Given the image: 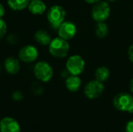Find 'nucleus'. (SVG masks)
Returning <instances> with one entry per match:
<instances>
[{"label": "nucleus", "instance_id": "obj_7", "mask_svg": "<svg viewBox=\"0 0 133 132\" xmlns=\"http://www.w3.org/2000/svg\"><path fill=\"white\" fill-rule=\"evenodd\" d=\"M104 90V86L103 82L95 79L89 82L85 86L84 94L88 99L94 100L101 96Z\"/></svg>", "mask_w": 133, "mask_h": 132}, {"label": "nucleus", "instance_id": "obj_5", "mask_svg": "<svg viewBox=\"0 0 133 132\" xmlns=\"http://www.w3.org/2000/svg\"><path fill=\"white\" fill-rule=\"evenodd\" d=\"M111 8L108 2L100 1L92 9V17L96 22H104L110 16Z\"/></svg>", "mask_w": 133, "mask_h": 132}, {"label": "nucleus", "instance_id": "obj_12", "mask_svg": "<svg viewBox=\"0 0 133 132\" xmlns=\"http://www.w3.org/2000/svg\"><path fill=\"white\" fill-rule=\"evenodd\" d=\"M46 5L41 0H36L30 2L27 8L33 15H41L46 11Z\"/></svg>", "mask_w": 133, "mask_h": 132}, {"label": "nucleus", "instance_id": "obj_19", "mask_svg": "<svg viewBox=\"0 0 133 132\" xmlns=\"http://www.w3.org/2000/svg\"><path fill=\"white\" fill-rule=\"evenodd\" d=\"M12 98L15 100L19 101V100H21L23 98V94H22V93L20 91H16L12 94Z\"/></svg>", "mask_w": 133, "mask_h": 132}, {"label": "nucleus", "instance_id": "obj_26", "mask_svg": "<svg viewBox=\"0 0 133 132\" xmlns=\"http://www.w3.org/2000/svg\"><path fill=\"white\" fill-rule=\"evenodd\" d=\"M30 1H36V0H30Z\"/></svg>", "mask_w": 133, "mask_h": 132}, {"label": "nucleus", "instance_id": "obj_16", "mask_svg": "<svg viewBox=\"0 0 133 132\" xmlns=\"http://www.w3.org/2000/svg\"><path fill=\"white\" fill-rule=\"evenodd\" d=\"M110 77V70L105 66H101L97 68L95 72V78L97 80L104 82Z\"/></svg>", "mask_w": 133, "mask_h": 132}, {"label": "nucleus", "instance_id": "obj_22", "mask_svg": "<svg viewBox=\"0 0 133 132\" xmlns=\"http://www.w3.org/2000/svg\"><path fill=\"white\" fill-rule=\"evenodd\" d=\"M5 8L3 6V5L0 3V18H2V16L5 15Z\"/></svg>", "mask_w": 133, "mask_h": 132}, {"label": "nucleus", "instance_id": "obj_3", "mask_svg": "<svg viewBox=\"0 0 133 132\" xmlns=\"http://www.w3.org/2000/svg\"><path fill=\"white\" fill-rule=\"evenodd\" d=\"M113 105L120 111L133 113V96L127 93H118L114 97Z\"/></svg>", "mask_w": 133, "mask_h": 132}, {"label": "nucleus", "instance_id": "obj_24", "mask_svg": "<svg viewBox=\"0 0 133 132\" xmlns=\"http://www.w3.org/2000/svg\"><path fill=\"white\" fill-rule=\"evenodd\" d=\"M130 91H131V93H133V79L130 82Z\"/></svg>", "mask_w": 133, "mask_h": 132}, {"label": "nucleus", "instance_id": "obj_1", "mask_svg": "<svg viewBox=\"0 0 133 132\" xmlns=\"http://www.w3.org/2000/svg\"><path fill=\"white\" fill-rule=\"evenodd\" d=\"M48 51L51 56L56 58H63L67 56L69 51L68 40L60 37L53 38L48 44Z\"/></svg>", "mask_w": 133, "mask_h": 132}, {"label": "nucleus", "instance_id": "obj_13", "mask_svg": "<svg viewBox=\"0 0 133 132\" xmlns=\"http://www.w3.org/2000/svg\"><path fill=\"white\" fill-rule=\"evenodd\" d=\"M34 37L37 43H38L39 44L43 45V46L48 45L52 40L49 33L44 30H37L34 35Z\"/></svg>", "mask_w": 133, "mask_h": 132}, {"label": "nucleus", "instance_id": "obj_20", "mask_svg": "<svg viewBox=\"0 0 133 132\" xmlns=\"http://www.w3.org/2000/svg\"><path fill=\"white\" fill-rule=\"evenodd\" d=\"M125 131L126 132H133V119L130 120L125 127Z\"/></svg>", "mask_w": 133, "mask_h": 132}, {"label": "nucleus", "instance_id": "obj_11", "mask_svg": "<svg viewBox=\"0 0 133 132\" xmlns=\"http://www.w3.org/2000/svg\"><path fill=\"white\" fill-rule=\"evenodd\" d=\"M4 67L5 71L11 75H16L20 69V65L19 60L12 56L8 57L4 61Z\"/></svg>", "mask_w": 133, "mask_h": 132}, {"label": "nucleus", "instance_id": "obj_8", "mask_svg": "<svg viewBox=\"0 0 133 132\" xmlns=\"http://www.w3.org/2000/svg\"><path fill=\"white\" fill-rule=\"evenodd\" d=\"M38 58V50L33 45H26L19 51V58L26 63H32Z\"/></svg>", "mask_w": 133, "mask_h": 132}, {"label": "nucleus", "instance_id": "obj_2", "mask_svg": "<svg viewBox=\"0 0 133 132\" xmlns=\"http://www.w3.org/2000/svg\"><path fill=\"white\" fill-rule=\"evenodd\" d=\"M65 16L66 12L65 9L58 5L51 6L47 12L48 20L51 27L55 30H58L61 24L65 21Z\"/></svg>", "mask_w": 133, "mask_h": 132}, {"label": "nucleus", "instance_id": "obj_17", "mask_svg": "<svg viewBox=\"0 0 133 132\" xmlns=\"http://www.w3.org/2000/svg\"><path fill=\"white\" fill-rule=\"evenodd\" d=\"M95 33L97 37L104 38L108 33V25L104 22H98L96 25L95 28Z\"/></svg>", "mask_w": 133, "mask_h": 132}, {"label": "nucleus", "instance_id": "obj_21", "mask_svg": "<svg viewBox=\"0 0 133 132\" xmlns=\"http://www.w3.org/2000/svg\"><path fill=\"white\" fill-rule=\"evenodd\" d=\"M128 55H129V60L133 63V44L129 47V51H128Z\"/></svg>", "mask_w": 133, "mask_h": 132}, {"label": "nucleus", "instance_id": "obj_4", "mask_svg": "<svg viewBox=\"0 0 133 132\" xmlns=\"http://www.w3.org/2000/svg\"><path fill=\"white\" fill-rule=\"evenodd\" d=\"M34 74L35 77L43 82H49L53 77V69L47 61H38L34 68Z\"/></svg>", "mask_w": 133, "mask_h": 132}, {"label": "nucleus", "instance_id": "obj_14", "mask_svg": "<svg viewBox=\"0 0 133 132\" xmlns=\"http://www.w3.org/2000/svg\"><path fill=\"white\" fill-rule=\"evenodd\" d=\"M82 82L78 75H71L66 78L65 86L71 92H76L79 89Z\"/></svg>", "mask_w": 133, "mask_h": 132}, {"label": "nucleus", "instance_id": "obj_9", "mask_svg": "<svg viewBox=\"0 0 133 132\" xmlns=\"http://www.w3.org/2000/svg\"><path fill=\"white\" fill-rule=\"evenodd\" d=\"M76 26L70 21H64L58 29V37L69 40L72 39L76 34Z\"/></svg>", "mask_w": 133, "mask_h": 132}, {"label": "nucleus", "instance_id": "obj_6", "mask_svg": "<svg viewBox=\"0 0 133 132\" xmlns=\"http://www.w3.org/2000/svg\"><path fill=\"white\" fill-rule=\"evenodd\" d=\"M84 68L85 61L80 55L74 54L68 58L66 61V69L70 75H79L84 71Z\"/></svg>", "mask_w": 133, "mask_h": 132}, {"label": "nucleus", "instance_id": "obj_10", "mask_svg": "<svg viewBox=\"0 0 133 132\" xmlns=\"http://www.w3.org/2000/svg\"><path fill=\"white\" fill-rule=\"evenodd\" d=\"M1 132H20L19 123L12 117H4L0 121Z\"/></svg>", "mask_w": 133, "mask_h": 132}, {"label": "nucleus", "instance_id": "obj_27", "mask_svg": "<svg viewBox=\"0 0 133 132\" xmlns=\"http://www.w3.org/2000/svg\"><path fill=\"white\" fill-rule=\"evenodd\" d=\"M0 72H1V66H0Z\"/></svg>", "mask_w": 133, "mask_h": 132}, {"label": "nucleus", "instance_id": "obj_18", "mask_svg": "<svg viewBox=\"0 0 133 132\" xmlns=\"http://www.w3.org/2000/svg\"><path fill=\"white\" fill-rule=\"evenodd\" d=\"M7 33V24L2 18H0V39L3 38Z\"/></svg>", "mask_w": 133, "mask_h": 132}, {"label": "nucleus", "instance_id": "obj_15", "mask_svg": "<svg viewBox=\"0 0 133 132\" xmlns=\"http://www.w3.org/2000/svg\"><path fill=\"white\" fill-rule=\"evenodd\" d=\"M30 0H7L9 7L15 11H21L27 8Z\"/></svg>", "mask_w": 133, "mask_h": 132}, {"label": "nucleus", "instance_id": "obj_23", "mask_svg": "<svg viewBox=\"0 0 133 132\" xmlns=\"http://www.w3.org/2000/svg\"><path fill=\"white\" fill-rule=\"evenodd\" d=\"M85 1L89 4H95V3H97V2H100L101 0H85Z\"/></svg>", "mask_w": 133, "mask_h": 132}, {"label": "nucleus", "instance_id": "obj_25", "mask_svg": "<svg viewBox=\"0 0 133 132\" xmlns=\"http://www.w3.org/2000/svg\"><path fill=\"white\" fill-rule=\"evenodd\" d=\"M115 1H117V0H106V2H115Z\"/></svg>", "mask_w": 133, "mask_h": 132}]
</instances>
